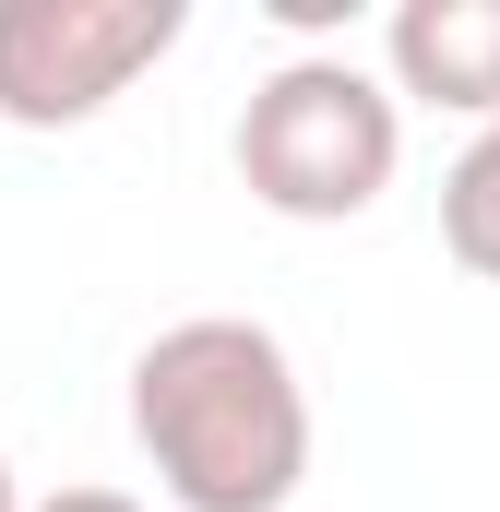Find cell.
<instances>
[{
	"label": "cell",
	"instance_id": "8992f818",
	"mask_svg": "<svg viewBox=\"0 0 500 512\" xmlns=\"http://www.w3.org/2000/svg\"><path fill=\"white\" fill-rule=\"evenodd\" d=\"M24 512H143L131 489H48V501H24Z\"/></svg>",
	"mask_w": 500,
	"mask_h": 512
},
{
	"label": "cell",
	"instance_id": "3957f363",
	"mask_svg": "<svg viewBox=\"0 0 500 512\" xmlns=\"http://www.w3.org/2000/svg\"><path fill=\"white\" fill-rule=\"evenodd\" d=\"M191 36L179 0H0V120L84 131Z\"/></svg>",
	"mask_w": 500,
	"mask_h": 512
},
{
	"label": "cell",
	"instance_id": "6da1fadb",
	"mask_svg": "<svg viewBox=\"0 0 500 512\" xmlns=\"http://www.w3.org/2000/svg\"><path fill=\"white\" fill-rule=\"evenodd\" d=\"M131 441L179 512H286L310 477V382L274 322L191 310L131 358Z\"/></svg>",
	"mask_w": 500,
	"mask_h": 512
},
{
	"label": "cell",
	"instance_id": "52a82bcc",
	"mask_svg": "<svg viewBox=\"0 0 500 512\" xmlns=\"http://www.w3.org/2000/svg\"><path fill=\"white\" fill-rule=\"evenodd\" d=\"M0 512H24V489H12V453H0Z\"/></svg>",
	"mask_w": 500,
	"mask_h": 512
},
{
	"label": "cell",
	"instance_id": "7a4b0ae2",
	"mask_svg": "<svg viewBox=\"0 0 500 512\" xmlns=\"http://www.w3.org/2000/svg\"><path fill=\"white\" fill-rule=\"evenodd\" d=\"M393 167H405V108H393V84H381L370 60L298 48V60H274V72L250 84L239 179H250L262 215H286V227H346V215H370L381 191H393Z\"/></svg>",
	"mask_w": 500,
	"mask_h": 512
},
{
	"label": "cell",
	"instance_id": "5b68a950",
	"mask_svg": "<svg viewBox=\"0 0 500 512\" xmlns=\"http://www.w3.org/2000/svg\"><path fill=\"white\" fill-rule=\"evenodd\" d=\"M441 251L477 286H500V120H477V143L441 167Z\"/></svg>",
	"mask_w": 500,
	"mask_h": 512
},
{
	"label": "cell",
	"instance_id": "277c9868",
	"mask_svg": "<svg viewBox=\"0 0 500 512\" xmlns=\"http://www.w3.org/2000/svg\"><path fill=\"white\" fill-rule=\"evenodd\" d=\"M381 84H393V108L429 96V108L500 120V0H393Z\"/></svg>",
	"mask_w": 500,
	"mask_h": 512
}]
</instances>
